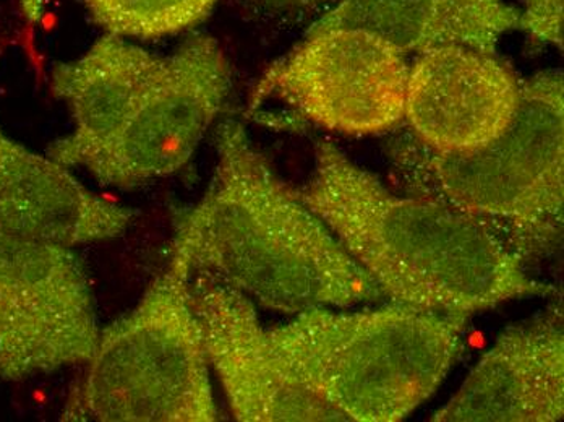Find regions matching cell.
I'll return each mask as SVG.
<instances>
[{
	"mask_svg": "<svg viewBox=\"0 0 564 422\" xmlns=\"http://www.w3.org/2000/svg\"><path fill=\"white\" fill-rule=\"evenodd\" d=\"M215 142L212 182L175 228L194 273L288 315L383 300L328 226L278 176L242 123H219Z\"/></svg>",
	"mask_w": 564,
	"mask_h": 422,
	"instance_id": "cell-2",
	"label": "cell"
},
{
	"mask_svg": "<svg viewBox=\"0 0 564 422\" xmlns=\"http://www.w3.org/2000/svg\"><path fill=\"white\" fill-rule=\"evenodd\" d=\"M518 25V7L505 0H339L311 29L356 26L419 56L448 46L497 54L501 37Z\"/></svg>",
	"mask_w": 564,
	"mask_h": 422,
	"instance_id": "cell-14",
	"label": "cell"
},
{
	"mask_svg": "<svg viewBox=\"0 0 564 422\" xmlns=\"http://www.w3.org/2000/svg\"><path fill=\"white\" fill-rule=\"evenodd\" d=\"M295 194L393 304L469 318L556 293L477 219L432 198L394 194L329 140L316 143L311 180Z\"/></svg>",
	"mask_w": 564,
	"mask_h": 422,
	"instance_id": "cell-1",
	"label": "cell"
},
{
	"mask_svg": "<svg viewBox=\"0 0 564 422\" xmlns=\"http://www.w3.org/2000/svg\"><path fill=\"white\" fill-rule=\"evenodd\" d=\"M101 328L75 247L0 232V379L82 366Z\"/></svg>",
	"mask_w": 564,
	"mask_h": 422,
	"instance_id": "cell-7",
	"label": "cell"
},
{
	"mask_svg": "<svg viewBox=\"0 0 564 422\" xmlns=\"http://www.w3.org/2000/svg\"><path fill=\"white\" fill-rule=\"evenodd\" d=\"M518 30L563 51V0H519Z\"/></svg>",
	"mask_w": 564,
	"mask_h": 422,
	"instance_id": "cell-16",
	"label": "cell"
},
{
	"mask_svg": "<svg viewBox=\"0 0 564 422\" xmlns=\"http://www.w3.org/2000/svg\"><path fill=\"white\" fill-rule=\"evenodd\" d=\"M521 84L497 54L436 47L409 67L404 122L436 153H466L487 145L509 126Z\"/></svg>",
	"mask_w": 564,
	"mask_h": 422,
	"instance_id": "cell-10",
	"label": "cell"
},
{
	"mask_svg": "<svg viewBox=\"0 0 564 422\" xmlns=\"http://www.w3.org/2000/svg\"><path fill=\"white\" fill-rule=\"evenodd\" d=\"M564 418L562 314L512 325L481 356L433 422H556Z\"/></svg>",
	"mask_w": 564,
	"mask_h": 422,
	"instance_id": "cell-11",
	"label": "cell"
},
{
	"mask_svg": "<svg viewBox=\"0 0 564 422\" xmlns=\"http://www.w3.org/2000/svg\"><path fill=\"white\" fill-rule=\"evenodd\" d=\"M409 67L404 53L371 31L311 29L264 72L253 99H278L329 132L383 136L404 122Z\"/></svg>",
	"mask_w": 564,
	"mask_h": 422,
	"instance_id": "cell-6",
	"label": "cell"
},
{
	"mask_svg": "<svg viewBox=\"0 0 564 422\" xmlns=\"http://www.w3.org/2000/svg\"><path fill=\"white\" fill-rule=\"evenodd\" d=\"M232 87L216 37L188 36L137 101L127 121L85 170L105 187H140L181 171L221 115Z\"/></svg>",
	"mask_w": 564,
	"mask_h": 422,
	"instance_id": "cell-8",
	"label": "cell"
},
{
	"mask_svg": "<svg viewBox=\"0 0 564 422\" xmlns=\"http://www.w3.org/2000/svg\"><path fill=\"white\" fill-rule=\"evenodd\" d=\"M264 12L273 15H297V13L313 12L323 7H333L339 0H253Z\"/></svg>",
	"mask_w": 564,
	"mask_h": 422,
	"instance_id": "cell-17",
	"label": "cell"
},
{
	"mask_svg": "<svg viewBox=\"0 0 564 422\" xmlns=\"http://www.w3.org/2000/svg\"><path fill=\"white\" fill-rule=\"evenodd\" d=\"M135 216L0 127V232L78 247L119 238Z\"/></svg>",
	"mask_w": 564,
	"mask_h": 422,
	"instance_id": "cell-12",
	"label": "cell"
},
{
	"mask_svg": "<svg viewBox=\"0 0 564 422\" xmlns=\"http://www.w3.org/2000/svg\"><path fill=\"white\" fill-rule=\"evenodd\" d=\"M394 143L391 154L409 191L477 219L525 263L562 238V71L540 72L522 80L514 118L480 149L436 153L414 137Z\"/></svg>",
	"mask_w": 564,
	"mask_h": 422,
	"instance_id": "cell-3",
	"label": "cell"
},
{
	"mask_svg": "<svg viewBox=\"0 0 564 422\" xmlns=\"http://www.w3.org/2000/svg\"><path fill=\"white\" fill-rule=\"evenodd\" d=\"M218 0H86L96 22L123 37L171 36L198 25Z\"/></svg>",
	"mask_w": 564,
	"mask_h": 422,
	"instance_id": "cell-15",
	"label": "cell"
},
{
	"mask_svg": "<svg viewBox=\"0 0 564 422\" xmlns=\"http://www.w3.org/2000/svg\"><path fill=\"white\" fill-rule=\"evenodd\" d=\"M467 322L390 302L360 312L312 309L268 336L302 383L346 421L399 422L442 386Z\"/></svg>",
	"mask_w": 564,
	"mask_h": 422,
	"instance_id": "cell-4",
	"label": "cell"
},
{
	"mask_svg": "<svg viewBox=\"0 0 564 422\" xmlns=\"http://www.w3.org/2000/svg\"><path fill=\"white\" fill-rule=\"evenodd\" d=\"M164 57L106 33L51 75V90L70 111L74 129L47 150L67 167H85L113 139L163 65Z\"/></svg>",
	"mask_w": 564,
	"mask_h": 422,
	"instance_id": "cell-13",
	"label": "cell"
},
{
	"mask_svg": "<svg viewBox=\"0 0 564 422\" xmlns=\"http://www.w3.org/2000/svg\"><path fill=\"white\" fill-rule=\"evenodd\" d=\"M181 236L139 304L99 332L62 421L215 422L212 367Z\"/></svg>",
	"mask_w": 564,
	"mask_h": 422,
	"instance_id": "cell-5",
	"label": "cell"
},
{
	"mask_svg": "<svg viewBox=\"0 0 564 422\" xmlns=\"http://www.w3.org/2000/svg\"><path fill=\"white\" fill-rule=\"evenodd\" d=\"M47 0H20V9H22L23 19L29 25H36L44 13Z\"/></svg>",
	"mask_w": 564,
	"mask_h": 422,
	"instance_id": "cell-18",
	"label": "cell"
},
{
	"mask_svg": "<svg viewBox=\"0 0 564 422\" xmlns=\"http://www.w3.org/2000/svg\"><path fill=\"white\" fill-rule=\"evenodd\" d=\"M192 297L209 367L234 420L346 421L278 355L252 300L198 273L192 278Z\"/></svg>",
	"mask_w": 564,
	"mask_h": 422,
	"instance_id": "cell-9",
	"label": "cell"
}]
</instances>
